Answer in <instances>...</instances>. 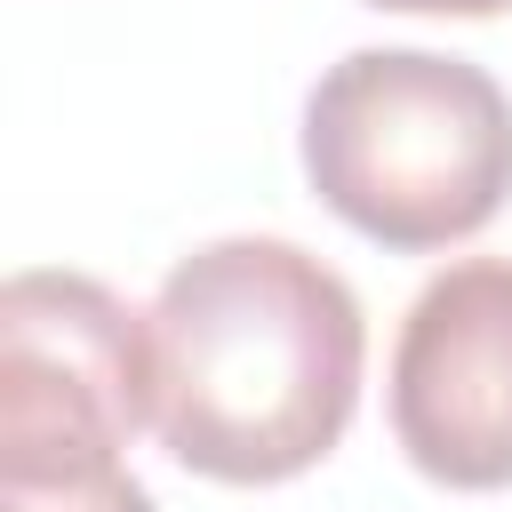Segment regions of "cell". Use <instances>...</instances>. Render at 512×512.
Segmentation results:
<instances>
[{"label": "cell", "mask_w": 512, "mask_h": 512, "mask_svg": "<svg viewBox=\"0 0 512 512\" xmlns=\"http://www.w3.org/2000/svg\"><path fill=\"white\" fill-rule=\"evenodd\" d=\"M152 432L224 488L312 472L360 408V296L312 248L232 232L192 248L152 312Z\"/></svg>", "instance_id": "obj_1"}, {"label": "cell", "mask_w": 512, "mask_h": 512, "mask_svg": "<svg viewBox=\"0 0 512 512\" xmlns=\"http://www.w3.org/2000/svg\"><path fill=\"white\" fill-rule=\"evenodd\" d=\"M304 176L376 248L472 240L512 200V96L440 48H352L304 96Z\"/></svg>", "instance_id": "obj_2"}, {"label": "cell", "mask_w": 512, "mask_h": 512, "mask_svg": "<svg viewBox=\"0 0 512 512\" xmlns=\"http://www.w3.org/2000/svg\"><path fill=\"white\" fill-rule=\"evenodd\" d=\"M152 416V328L88 272L0 288V472L120 464Z\"/></svg>", "instance_id": "obj_3"}, {"label": "cell", "mask_w": 512, "mask_h": 512, "mask_svg": "<svg viewBox=\"0 0 512 512\" xmlns=\"http://www.w3.org/2000/svg\"><path fill=\"white\" fill-rule=\"evenodd\" d=\"M392 440L440 488H512V256H464L408 304Z\"/></svg>", "instance_id": "obj_4"}, {"label": "cell", "mask_w": 512, "mask_h": 512, "mask_svg": "<svg viewBox=\"0 0 512 512\" xmlns=\"http://www.w3.org/2000/svg\"><path fill=\"white\" fill-rule=\"evenodd\" d=\"M0 512H160V504L120 464H80V472H0Z\"/></svg>", "instance_id": "obj_5"}, {"label": "cell", "mask_w": 512, "mask_h": 512, "mask_svg": "<svg viewBox=\"0 0 512 512\" xmlns=\"http://www.w3.org/2000/svg\"><path fill=\"white\" fill-rule=\"evenodd\" d=\"M368 8H400V16H504L512 0H368Z\"/></svg>", "instance_id": "obj_6"}]
</instances>
